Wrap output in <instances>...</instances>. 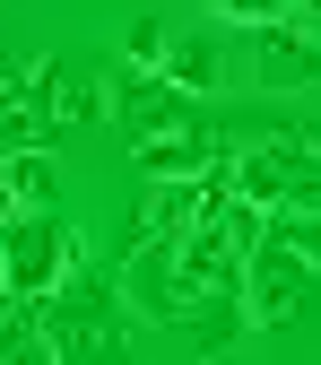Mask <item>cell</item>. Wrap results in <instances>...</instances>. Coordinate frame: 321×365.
<instances>
[{
	"instance_id": "obj_3",
	"label": "cell",
	"mask_w": 321,
	"mask_h": 365,
	"mask_svg": "<svg viewBox=\"0 0 321 365\" xmlns=\"http://www.w3.org/2000/svg\"><path fill=\"white\" fill-rule=\"evenodd\" d=\"M61 279H70V226H61V209L0 217V287H9L18 304H43Z\"/></svg>"
},
{
	"instance_id": "obj_5",
	"label": "cell",
	"mask_w": 321,
	"mask_h": 365,
	"mask_svg": "<svg viewBox=\"0 0 321 365\" xmlns=\"http://www.w3.org/2000/svg\"><path fill=\"white\" fill-rule=\"evenodd\" d=\"M252 70H261V87H321V35L304 18L252 26Z\"/></svg>"
},
{
	"instance_id": "obj_10",
	"label": "cell",
	"mask_w": 321,
	"mask_h": 365,
	"mask_svg": "<svg viewBox=\"0 0 321 365\" xmlns=\"http://www.w3.org/2000/svg\"><path fill=\"white\" fill-rule=\"evenodd\" d=\"M157 53H165V26H130V61H140V70H148Z\"/></svg>"
},
{
	"instance_id": "obj_8",
	"label": "cell",
	"mask_w": 321,
	"mask_h": 365,
	"mask_svg": "<svg viewBox=\"0 0 321 365\" xmlns=\"http://www.w3.org/2000/svg\"><path fill=\"white\" fill-rule=\"evenodd\" d=\"M53 348H43V331L35 322H0V365H43Z\"/></svg>"
},
{
	"instance_id": "obj_9",
	"label": "cell",
	"mask_w": 321,
	"mask_h": 365,
	"mask_svg": "<svg viewBox=\"0 0 321 365\" xmlns=\"http://www.w3.org/2000/svg\"><path fill=\"white\" fill-rule=\"evenodd\" d=\"M209 9L235 26H278V18H295V0H209Z\"/></svg>"
},
{
	"instance_id": "obj_1",
	"label": "cell",
	"mask_w": 321,
	"mask_h": 365,
	"mask_svg": "<svg viewBox=\"0 0 321 365\" xmlns=\"http://www.w3.org/2000/svg\"><path fill=\"white\" fill-rule=\"evenodd\" d=\"M113 105L130 122V148H140V165L165 182V174H209L217 165V130L191 113V96L165 78V70H122Z\"/></svg>"
},
{
	"instance_id": "obj_4",
	"label": "cell",
	"mask_w": 321,
	"mask_h": 365,
	"mask_svg": "<svg viewBox=\"0 0 321 365\" xmlns=\"http://www.w3.org/2000/svg\"><path fill=\"white\" fill-rule=\"evenodd\" d=\"M312 279H321V261L295 235L269 226V235L252 244V261H243V313H252V322H287V313L312 296Z\"/></svg>"
},
{
	"instance_id": "obj_2",
	"label": "cell",
	"mask_w": 321,
	"mask_h": 365,
	"mask_svg": "<svg viewBox=\"0 0 321 365\" xmlns=\"http://www.w3.org/2000/svg\"><path fill=\"white\" fill-rule=\"evenodd\" d=\"M35 331H43V348H53L61 365H105L113 331H122V287L105 279V269H78L70 261V279L35 304Z\"/></svg>"
},
{
	"instance_id": "obj_11",
	"label": "cell",
	"mask_w": 321,
	"mask_h": 365,
	"mask_svg": "<svg viewBox=\"0 0 321 365\" xmlns=\"http://www.w3.org/2000/svg\"><path fill=\"white\" fill-rule=\"evenodd\" d=\"M295 18H304V26H312V35H321V0H295Z\"/></svg>"
},
{
	"instance_id": "obj_12",
	"label": "cell",
	"mask_w": 321,
	"mask_h": 365,
	"mask_svg": "<svg viewBox=\"0 0 321 365\" xmlns=\"http://www.w3.org/2000/svg\"><path fill=\"white\" fill-rule=\"evenodd\" d=\"M304 140H312V148H321V105H312V122H304Z\"/></svg>"
},
{
	"instance_id": "obj_6",
	"label": "cell",
	"mask_w": 321,
	"mask_h": 365,
	"mask_svg": "<svg viewBox=\"0 0 321 365\" xmlns=\"http://www.w3.org/2000/svg\"><path fill=\"white\" fill-rule=\"evenodd\" d=\"M295 174H304V165H295L287 148H243V157H235V174H226V182H235V192H243L252 209H278Z\"/></svg>"
},
{
	"instance_id": "obj_7",
	"label": "cell",
	"mask_w": 321,
	"mask_h": 365,
	"mask_svg": "<svg viewBox=\"0 0 321 365\" xmlns=\"http://www.w3.org/2000/svg\"><path fill=\"white\" fill-rule=\"evenodd\" d=\"M217 70H226V61H217V43H209V35L165 43V78H174V87H217Z\"/></svg>"
}]
</instances>
